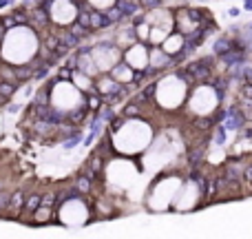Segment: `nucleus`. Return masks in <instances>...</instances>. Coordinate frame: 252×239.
<instances>
[{"label":"nucleus","mask_w":252,"mask_h":239,"mask_svg":"<svg viewBox=\"0 0 252 239\" xmlns=\"http://www.w3.org/2000/svg\"><path fill=\"white\" fill-rule=\"evenodd\" d=\"M91 182H93V179H89L87 175H80L78 182H75V186H78L80 193H91Z\"/></svg>","instance_id":"7"},{"label":"nucleus","mask_w":252,"mask_h":239,"mask_svg":"<svg viewBox=\"0 0 252 239\" xmlns=\"http://www.w3.org/2000/svg\"><path fill=\"white\" fill-rule=\"evenodd\" d=\"M0 191H2V182H0Z\"/></svg>","instance_id":"28"},{"label":"nucleus","mask_w":252,"mask_h":239,"mask_svg":"<svg viewBox=\"0 0 252 239\" xmlns=\"http://www.w3.org/2000/svg\"><path fill=\"white\" fill-rule=\"evenodd\" d=\"M35 75V69L31 65H27V67H16V78H18V82H27V80H31Z\"/></svg>","instance_id":"3"},{"label":"nucleus","mask_w":252,"mask_h":239,"mask_svg":"<svg viewBox=\"0 0 252 239\" xmlns=\"http://www.w3.org/2000/svg\"><path fill=\"white\" fill-rule=\"evenodd\" d=\"M71 34H73V35H78V38L80 40H82L84 38V35H89V29H87V27H84V25H80V22L78 20H75V25L73 27H71Z\"/></svg>","instance_id":"10"},{"label":"nucleus","mask_w":252,"mask_h":239,"mask_svg":"<svg viewBox=\"0 0 252 239\" xmlns=\"http://www.w3.org/2000/svg\"><path fill=\"white\" fill-rule=\"evenodd\" d=\"M148 34H151L148 25H146V22H139V25H137V35H139V40H142V42H146V40H148Z\"/></svg>","instance_id":"13"},{"label":"nucleus","mask_w":252,"mask_h":239,"mask_svg":"<svg viewBox=\"0 0 252 239\" xmlns=\"http://www.w3.org/2000/svg\"><path fill=\"white\" fill-rule=\"evenodd\" d=\"M69 51H71V47H69V44H64V42H60V44L56 47V53H58V56H69Z\"/></svg>","instance_id":"19"},{"label":"nucleus","mask_w":252,"mask_h":239,"mask_svg":"<svg viewBox=\"0 0 252 239\" xmlns=\"http://www.w3.org/2000/svg\"><path fill=\"white\" fill-rule=\"evenodd\" d=\"M13 0H0V7H7V4H11Z\"/></svg>","instance_id":"27"},{"label":"nucleus","mask_w":252,"mask_h":239,"mask_svg":"<svg viewBox=\"0 0 252 239\" xmlns=\"http://www.w3.org/2000/svg\"><path fill=\"white\" fill-rule=\"evenodd\" d=\"M58 38H60V42L69 44L71 49H73V47H78V44H80V38H78V35H73V34H71V31H64V34H62V35H58Z\"/></svg>","instance_id":"6"},{"label":"nucleus","mask_w":252,"mask_h":239,"mask_svg":"<svg viewBox=\"0 0 252 239\" xmlns=\"http://www.w3.org/2000/svg\"><path fill=\"white\" fill-rule=\"evenodd\" d=\"M226 126H217V133H215V144H217V146H223V144H226Z\"/></svg>","instance_id":"12"},{"label":"nucleus","mask_w":252,"mask_h":239,"mask_svg":"<svg viewBox=\"0 0 252 239\" xmlns=\"http://www.w3.org/2000/svg\"><path fill=\"white\" fill-rule=\"evenodd\" d=\"M91 169L95 171V173H100V169H102V164H100V157H93V160H91Z\"/></svg>","instance_id":"21"},{"label":"nucleus","mask_w":252,"mask_h":239,"mask_svg":"<svg viewBox=\"0 0 252 239\" xmlns=\"http://www.w3.org/2000/svg\"><path fill=\"white\" fill-rule=\"evenodd\" d=\"M56 202H58V193H47V195H42V206H49V208H51Z\"/></svg>","instance_id":"14"},{"label":"nucleus","mask_w":252,"mask_h":239,"mask_svg":"<svg viewBox=\"0 0 252 239\" xmlns=\"http://www.w3.org/2000/svg\"><path fill=\"white\" fill-rule=\"evenodd\" d=\"M244 11H252V0H244Z\"/></svg>","instance_id":"26"},{"label":"nucleus","mask_w":252,"mask_h":239,"mask_svg":"<svg viewBox=\"0 0 252 239\" xmlns=\"http://www.w3.org/2000/svg\"><path fill=\"white\" fill-rule=\"evenodd\" d=\"M228 16H230V18H239L241 16V9L239 7H230V9H228Z\"/></svg>","instance_id":"22"},{"label":"nucleus","mask_w":252,"mask_h":239,"mask_svg":"<svg viewBox=\"0 0 252 239\" xmlns=\"http://www.w3.org/2000/svg\"><path fill=\"white\" fill-rule=\"evenodd\" d=\"M100 20H102V13L100 11H91V29H102L100 27Z\"/></svg>","instance_id":"15"},{"label":"nucleus","mask_w":252,"mask_h":239,"mask_svg":"<svg viewBox=\"0 0 252 239\" xmlns=\"http://www.w3.org/2000/svg\"><path fill=\"white\" fill-rule=\"evenodd\" d=\"M244 179H246V182H252V166L244 169Z\"/></svg>","instance_id":"23"},{"label":"nucleus","mask_w":252,"mask_h":239,"mask_svg":"<svg viewBox=\"0 0 252 239\" xmlns=\"http://www.w3.org/2000/svg\"><path fill=\"white\" fill-rule=\"evenodd\" d=\"M40 206H42V197H40V195H29L25 200V210H31V213H35Z\"/></svg>","instance_id":"4"},{"label":"nucleus","mask_w":252,"mask_h":239,"mask_svg":"<svg viewBox=\"0 0 252 239\" xmlns=\"http://www.w3.org/2000/svg\"><path fill=\"white\" fill-rule=\"evenodd\" d=\"M25 200H27L25 193H22V191H16L11 197H9L7 210H13V208H16V210H22V208H25Z\"/></svg>","instance_id":"2"},{"label":"nucleus","mask_w":252,"mask_h":239,"mask_svg":"<svg viewBox=\"0 0 252 239\" xmlns=\"http://www.w3.org/2000/svg\"><path fill=\"white\" fill-rule=\"evenodd\" d=\"M80 142H82V133H75V135H69V137H66V142L62 144V146H64L66 151H71V148H75Z\"/></svg>","instance_id":"9"},{"label":"nucleus","mask_w":252,"mask_h":239,"mask_svg":"<svg viewBox=\"0 0 252 239\" xmlns=\"http://www.w3.org/2000/svg\"><path fill=\"white\" fill-rule=\"evenodd\" d=\"M139 2H142L144 7H151V9H155V7H159V4H161V0H139Z\"/></svg>","instance_id":"20"},{"label":"nucleus","mask_w":252,"mask_h":239,"mask_svg":"<svg viewBox=\"0 0 252 239\" xmlns=\"http://www.w3.org/2000/svg\"><path fill=\"white\" fill-rule=\"evenodd\" d=\"M122 126H124V120H113V131L122 129Z\"/></svg>","instance_id":"25"},{"label":"nucleus","mask_w":252,"mask_h":239,"mask_svg":"<svg viewBox=\"0 0 252 239\" xmlns=\"http://www.w3.org/2000/svg\"><path fill=\"white\" fill-rule=\"evenodd\" d=\"M16 84L13 82H9V80H0V96H4V98H11L13 93H16Z\"/></svg>","instance_id":"5"},{"label":"nucleus","mask_w":252,"mask_h":239,"mask_svg":"<svg viewBox=\"0 0 252 239\" xmlns=\"http://www.w3.org/2000/svg\"><path fill=\"white\" fill-rule=\"evenodd\" d=\"M137 113H139V104H137V102L124 106V115H137Z\"/></svg>","instance_id":"16"},{"label":"nucleus","mask_w":252,"mask_h":239,"mask_svg":"<svg viewBox=\"0 0 252 239\" xmlns=\"http://www.w3.org/2000/svg\"><path fill=\"white\" fill-rule=\"evenodd\" d=\"M0 78L2 80H9V82H16V69H11V67H2L0 69Z\"/></svg>","instance_id":"11"},{"label":"nucleus","mask_w":252,"mask_h":239,"mask_svg":"<svg viewBox=\"0 0 252 239\" xmlns=\"http://www.w3.org/2000/svg\"><path fill=\"white\" fill-rule=\"evenodd\" d=\"M87 111H89V104H80L75 111L69 113V122L75 126H82L84 124V118H87Z\"/></svg>","instance_id":"1"},{"label":"nucleus","mask_w":252,"mask_h":239,"mask_svg":"<svg viewBox=\"0 0 252 239\" xmlns=\"http://www.w3.org/2000/svg\"><path fill=\"white\" fill-rule=\"evenodd\" d=\"M73 73H75L73 69H69V67H62V69H60V75H58V78H60V80H71V78H73Z\"/></svg>","instance_id":"17"},{"label":"nucleus","mask_w":252,"mask_h":239,"mask_svg":"<svg viewBox=\"0 0 252 239\" xmlns=\"http://www.w3.org/2000/svg\"><path fill=\"white\" fill-rule=\"evenodd\" d=\"M7 111H9V113H18V111H20V104H9Z\"/></svg>","instance_id":"24"},{"label":"nucleus","mask_w":252,"mask_h":239,"mask_svg":"<svg viewBox=\"0 0 252 239\" xmlns=\"http://www.w3.org/2000/svg\"><path fill=\"white\" fill-rule=\"evenodd\" d=\"M78 22L80 25H84L89 31H93L91 29V11L89 9H80V13H78Z\"/></svg>","instance_id":"8"},{"label":"nucleus","mask_w":252,"mask_h":239,"mask_svg":"<svg viewBox=\"0 0 252 239\" xmlns=\"http://www.w3.org/2000/svg\"><path fill=\"white\" fill-rule=\"evenodd\" d=\"M100 118H102V122L113 120V111H111V106H104V109H100Z\"/></svg>","instance_id":"18"}]
</instances>
